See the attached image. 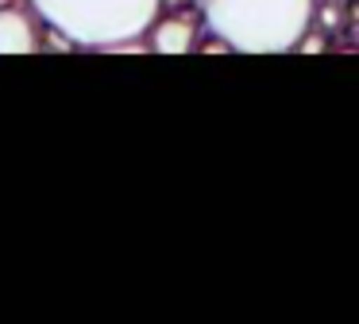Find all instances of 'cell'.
<instances>
[{"instance_id": "obj_1", "label": "cell", "mask_w": 359, "mask_h": 324, "mask_svg": "<svg viewBox=\"0 0 359 324\" xmlns=\"http://www.w3.org/2000/svg\"><path fill=\"white\" fill-rule=\"evenodd\" d=\"M209 31L240 54H286L313 23L317 0H197Z\"/></svg>"}, {"instance_id": "obj_2", "label": "cell", "mask_w": 359, "mask_h": 324, "mask_svg": "<svg viewBox=\"0 0 359 324\" xmlns=\"http://www.w3.org/2000/svg\"><path fill=\"white\" fill-rule=\"evenodd\" d=\"M43 27H55L74 46L112 50L143 39L163 15V0H27Z\"/></svg>"}, {"instance_id": "obj_3", "label": "cell", "mask_w": 359, "mask_h": 324, "mask_svg": "<svg viewBox=\"0 0 359 324\" xmlns=\"http://www.w3.org/2000/svg\"><path fill=\"white\" fill-rule=\"evenodd\" d=\"M43 50V20L35 8L4 4L0 8V54H35Z\"/></svg>"}, {"instance_id": "obj_4", "label": "cell", "mask_w": 359, "mask_h": 324, "mask_svg": "<svg viewBox=\"0 0 359 324\" xmlns=\"http://www.w3.org/2000/svg\"><path fill=\"white\" fill-rule=\"evenodd\" d=\"M147 46L155 54H189L197 50V15L194 12H166L151 23Z\"/></svg>"}, {"instance_id": "obj_5", "label": "cell", "mask_w": 359, "mask_h": 324, "mask_svg": "<svg viewBox=\"0 0 359 324\" xmlns=\"http://www.w3.org/2000/svg\"><path fill=\"white\" fill-rule=\"evenodd\" d=\"M294 50L297 54H320V50H328V31H320L317 23H309V27L302 31V39L294 43Z\"/></svg>"}, {"instance_id": "obj_6", "label": "cell", "mask_w": 359, "mask_h": 324, "mask_svg": "<svg viewBox=\"0 0 359 324\" xmlns=\"http://www.w3.org/2000/svg\"><path fill=\"white\" fill-rule=\"evenodd\" d=\"M340 4H336V0H328V4H320L317 0V12H313V23H317L320 31H336L340 27Z\"/></svg>"}, {"instance_id": "obj_7", "label": "cell", "mask_w": 359, "mask_h": 324, "mask_svg": "<svg viewBox=\"0 0 359 324\" xmlns=\"http://www.w3.org/2000/svg\"><path fill=\"white\" fill-rule=\"evenodd\" d=\"M170 4H174V8H182L186 0H163V8H170Z\"/></svg>"}]
</instances>
